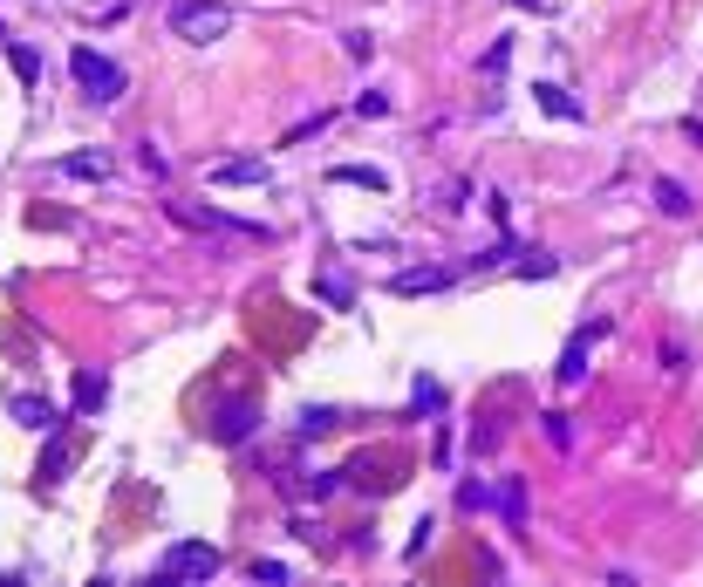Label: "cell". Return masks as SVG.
<instances>
[{"label": "cell", "instance_id": "17", "mask_svg": "<svg viewBox=\"0 0 703 587\" xmlns=\"http://www.w3.org/2000/svg\"><path fill=\"white\" fill-rule=\"evenodd\" d=\"M540 424H547V444H553V451H567V444H574V431H567V417H560V410H553V417H540Z\"/></svg>", "mask_w": 703, "mask_h": 587}, {"label": "cell", "instance_id": "13", "mask_svg": "<svg viewBox=\"0 0 703 587\" xmlns=\"http://www.w3.org/2000/svg\"><path fill=\"white\" fill-rule=\"evenodd\" d=\"M499 512H506V526H512V533L526 526V485H519V478H512L506 492H499Z\"/></svg>", "mask_w": 703, "mask_h": 587}, {"label": "cell", "instance_id": "10", "mask_svg": "<svg viewBox=\"0 0 703 587\" xmlns=\"http://www.w3.org/2000/svg\"><path fill=\"white\" fill-rule=\"evenodd\" d=\"M335 185H362V192H383V171L376 164H328Z\"/></svg>", "mask_w": 703, "mask_h": 587}, {"label": "cell", "instance_id": "9", "mask_svg": "<svg viewBox=\"0 0 703 587\" xmlns=\"http://www.w3.org/2000/svg\"><path fill=\"white\" fill-rule=\"evenodd\" d=\"M437 287H451L444 267H417V274H396L390 280V294H437Z\"/></svg>", "mask_w": 703, "mask_h": 587}, {"label": "cell", "instance_id": "22", "mask_svg": "<svg viewBox=\"0 0 703 587\" xmlns=\"http://www.w3.org/2000/svg\"><path fill=\"white\" fill-rule=\"evenodd\" d=\"M526 7H547V0H526Z\"/></svg>", "mask_w": 703, "mask_h": 587}, {"label": "cell", "instance_id": "12", "mask_svg": "<svg viewBox=\"0 0 703 587\" xmlns=\"http://www.w3.org/2000/svg\"><path fill=\"white\" fill-rule=\"evenodd\" d=\"M656 205H663L669 219H690V212H697V205H690V192H683L676 178H656Z\"/></svg>", "mask_w": 703, "mask_h": 587}, {"label": "cell", "instance_id": "8", "mask_svg": "<svg viewBox=\"0 0 703 587\" xmlns=\"http://www.w3.org/2000/svg\"><path fill=\"white\" fill-rule=\"evenodd\" d=\"M212 178H219V185H267V157H233V164H219Z\"/></svg>", "mask_w": 703, "mask_h": 587}, {"label": "cell", "instance_id": "14", "mask_svg": "<svg viewBox=\"0 0 703 587\" xmlns=\"http://www.w3.org/2000/svg\"><path fill=\"white\" fill-rule=\"evenodd\" d=\"M7 69H14L21 82H35L41 76V55H35V48H21V41H7Z\"/></svg>", "mask_w": 703, "mask_h": 587}, {"label": "cell", "instance_id": "6", "mask_svg": "<svg viewBox=\"0 0 703 587\" xmlns=\"http://www.w3.org/2000/svg\"><path fill=\"white\" fill-rule=\"evenodd\" d=\"M7 410H14V417H21L28 431H55V410H48L41 396H28V390H14V396H7Z\"/></svg>", "mask_w": 703, "mask_h": 587}, {"label": "cell", "instance_id": "19", "mask_svg": "<svg viewBox=\"0 0 703 587\" xmlns=\"http://www.w3.org/2000/svg\"><path fill=\"white\" fill-rule=\"evenodd\" d=\"M417 410H444V390H437L430 376H424V383H417Z\"/></svg>", "mask_w": 703, "mask_h": 587}, {"label": "cell", "instance_id": "2", "mask_svg": "<svg viewBox=\"0 0 703 587\" xmlns=\"http://www.w3.org/2000/svg\"><path fill=\"white\" fill-rule=\"evenodd\" d=\"M171 35L205 48V41H226L233 35V7H219V0H178L171 7Z\"/></svg>", "mask_w": 703, "mask_h": 587}, {"label": "cell", "instance_id": "18", "mask_svg": "<svg viewBox=\"0 0 703 587\" xmlns=\"http://www.w3.org/2000/svg\"><path fill=\"white\" fill-rule=\"evenodd\" d=\"M62 171H76V178H103V157H62Z\"/></svg>", "mask_w": 703, "mask_h": 587}, {"label": "cell", "instance_id": "5", "mask_svg": "<svg viewBox=\"0 0 703 587\" xmlns=\"http://www.w3.org/2000/svg\"><path fill=\"white\" fill-rule=\"evenodd\" d=\"M171 219H185V226H205V233H246V239H260V226H246V219H226V212H212V205H171Z\"/></svg>", "mask_w": 703, "mask_h": 587}, {"label": "cell", "instance_id": "7", "mask_svg": "<svg viewBox=\"0 0 703 587\" xmlns=\"http://www.w3.org/2000/svg\"><path fill=\"white\" fill-rule=\"evenodd\" d=\"M69 451H76V444H69L62 431L48 437V451H41V465H35V478H41V485H62V471H69Z\"/></svg>", "mask_w": 703, "mask_h": 587}, {"label": "cell", "instance_id": "23", "mask_svg": "<svg viewBox=\"0 0 703 587\" xmlns=\"http://www.w3.org/2000/svg\"><path fill=\"white\" fill-rule=\"evenodd\" d=\"M0 41H7V35H0Z\"/></svg>", "mask_w": 703, "mask_h": 587}, {"label": "cell", "instance_id": "15", "mask_svg": "<svg viewBox=\"0 0 703 587\" xmlns=\"http://www.w3.org/2000/svg\"><path fill=\"white\" fill-rule=\"evenodd\" d=\"M103 403V376L96 369H76V410H96Z\"/></svg>", "mask_w": 703, "mask_h": 587}, {"label": "cell", "instance_id": "4", "mask_svg": "<svg viewBox=\"0 0 703 587\" xmlns=\"http://www.w3.org/2000/svg\"><path fill=\"white\" fill-rule=\"evenodd\" d=\"M253 431H260V403H219V417H212L219 444H246Z\"/></svg>", "mask_w": 703, "mask_h": 587}, {"label": "cell", "instance_id": "20", "mask_svg": "<svg viewBox=\"0 0 703 587\" xmlns=\"http://www.w3.org/2000/svg\"><path fill=\"white\" fill-rule=\"evenodd\" d=\"M506 55H512V41H492V48H485V76H499V69H506Z\"/></svg>", "mask_w": 703, "mask_h": 587}, {"label": "cell", "instance_id": "16", "mask_svg": "<svg viewBox=\"0 0 703 587\" xmlns=\"http://www.w3.org/2000/svg\"><path fill=\"white\" fill-rule=\"evenodd\" d=\"M301 437H321V431H335V410H301V424H294Z\"/></svg>", "mask_w": 703, "mask_h": 587}, {"label": "cell", "instance_id": "1", "mask_svg": "<svg viewBox=\"0 0 703 587\" xmlns=\"http://www.w3.org/2000/svg\"><path fill=\"white\" fill-rule=\"evenodd\" d=\"M69 76H76V89L96 103V110H110V103H123V89H130V76H123V62H110V55H96V48H76L69 55Z\"/></svg>", "mask_w": 703, "mask_h": 587}, {"label": "cell", "instance_id": "3", "mask_svg": "<svg viewBox=\"0 0 703 587\" xmlns=\"http://www.w3.org/2000/svg\"><path fill=\"white\" fill-rule=\"evenodd\" d=\"M212 574H219V547H205V540H178L157 560V581H212Z\"/></svg>", "mask_w": 703, "mask_h": 587}, {"label": "cell", "instance_id": "11", "mask_svg": "<svg viewBox=\"0 0 703 587\" xmlns=\"http://www.w3.org/2000/svg\"><path fill=\"white\" fill-rule=\"evenodd\" d=\"M533 96H540V110H547V117H574V123H581V103H574V96H567L560 82H540Z\"/></svg>", "mask_w": 703, "mask_h": 587}, {"label": "cell", "instance_id": "21", "mask_svg": "<svg viewBox=\"0 0 703 587\" xmlns=\"http://www.w3.org/2000/svg\"><path fill=\"white\" fill-rule=\"evenodd\" d=\"M683 137H690V144H703V117H683Z\"/></svg>", "mask_w": 703, "mask_h": 587}]
</instances>
